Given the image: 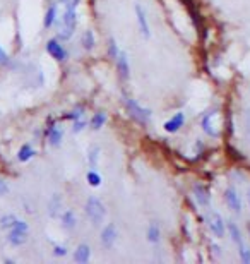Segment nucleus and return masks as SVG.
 I'll return each instance as SVG.
<instances>
[{
	"mask_svg": "<svg viewBox=\"0 0 250 264\" xmlns=\"http://www.w3.org/2000/svg\"><path fill=\"white\" fill-rule=\"evenodd\" d=\"M57 17H58V6L57 4H52L48 9H47V12H45V19H43V26L45 28H52L53 24L57 22Z\"/></svg>",
	"mask_w": 250,
	"mask_h": 264,
	"instance_id": "f3484780",
	"label": "nucleus"
},
{
	"mask_svg": "<svg viewBox=\"0 0 250 264\" xmlns=\"http://www.w3.org/2000/svg\"><path fill=\"white\" fill-rule=\"evenodd\" d=\"M33 156H34L33 146H31V144H24L19 149V153H17V160H19V162H22V163H26V162H29Z\"/></svg>",
	"mask_w": 250,
	"mask_h": 264,
	"instance_id": "5701e85b",
	"label": "nucleus"
},
{
	"mask_svg": "<svg viewBox=\"0 0 250 264\" xmlns=\"http://www.w3.org/2000/svg\"><path fill=\"white\" fill-rule=\"evenodd\" d=\"M118 53H120V48H118V43L115 38H110L108 40V55H110V59L115 62Z\"/></svg>",
	"mask_w": 250,
	"mask_h": 264,
	"instance_id": "a878e982",
	"label": "nucleus"
},
{
	"mask_svg": "<svg viewBox=\"0 0 250 264\" xmlns=\"http://www.w3.org/2000/svg\"><path fill=\"white\" fill-rule=\"evenodd\" d=\"M26 239H28V232H21V230H9V235H7V240L9 244H12L14 247H19L26 242Z\"/></svg>",
	"mask_w": 250,
	"mask_h": 264,
	"instance_id": "2eb2a0df",
	"label": "nucleus"
},
{
	"mask_svg": "<svg viewBox=\"0 0 250 264\" xmlns=\"http://www.w3.org/2000/svg\"><path fill=\"white\" fill-rule=\"evenodd\" d=\"M7 62H9V55L6 53V50H4V48L0 47V65H2V64H7Z\"/></svg>",
	"mask_w": 250,
	"mask_h": 264,
	"instance_id": "473e14b6",
	"label": "nucleus"
},
{
	"mask_svg": "<svg viewBox=\"0 0 250 264\" xmlns=\"http://www.w3.org/2000/svg\"><path fill=\"white\" fill-rule=\"evenodd\" d=\"M7 194H9V185H7V182L0 178V196H7Z\"/></svg>",
	"mask_w": 250,
	"mask_h": 264,
	"instance_id": "2f4dec72",
	"label": "nucleus"
},
{
	"mask_svg": "<svg viewBox=\"0 0 250 264\" xmlns=\"http://www.w3.org/2000/svg\"><path fill=\"white\" fill-rule=\"evenodd\" d=\"M47 52L50 53V57L55 59L57 62H65L67 60V50L63 48V45L58 42V40H48Z\"/></svg>",
	"mask_w": 250,
	"mask_h": 264,
	"instance_id": "0eeeda50",
	"label": "nucleus"
},
{
	"mask_svg": "<svg viewBox=\"0 0 250 264\" xmlns=\"http://www.w3.org/2000/svg\"><path fill=\"white\" fill-rule=\"evenodd\" d=\"M248 234H250V223H248Z\"/></svg>",
	"mask_w": 250,
	"mask_h": 264,
	"instance_id": "f704fd0d",
	"label": "nucleus"
},
{
	"mask_svg": "<svg viewBox=\"0 0 250 264\" xmlns=\"http://www.w3.org/2000/svg\"><path fill=\"white\" fill-rule=\"evenodd\" d=\"M184 124H185V114L184 111H176L173 117L166 120L165 125H163V129H165L166 132H170V134H175V132H178L182 127H184Z\"/></svg>",
	"mask_w": 250,
	"mask_h": 264,
	"instance_id": "1a4fd4ad",
	"label": "nucleus"
},
{
	"mask_svg": "<svg viewBox=\"0 0 250 264\" xmlns=\"http://www.w3.org/2000/svg\"><path fill=\"white\" fill-rule=\"evenodd\" d=\"M98 160H99V147L93 146L88 151V163H89V167L91 168H96L98 167Z\"/></svg>",
	"mask_w": 250,
	"mask_h": 264,
	"instance_id": "393cba45",
	"label": "nucleus"
},
{
	"mask_svg": "<svg viewBox=\"0 0 250 264\" xmlns=\"http://www.w3.org/2000/svg\"><path fill=\"white\" fill-rule=\"evenodd\" d=\"M115 65H117V70H118V76H120L124 81H127L130 76V65H129V55L120 50V53H118L117 60H115Z\"/></svg>",
	"mask_w": 250,
	"mask_h": 264,
	"instance_id": "9b49d317",
	"label": "nucleus"
},
{
	"mask_svg": "<svg viewBox=\"0 0 250 264\" xmlns=\"http://www.w3.org/2000/svg\"><path fill=\"white\" fill-rule=\"evenodd\" d=\"M84 117V106H77V108H74L70 111V114H67L65 115V119H69V120H77V119H83Z\"/></svg>",
	"mask_w": 250,
	"mask_h": 264,
	"instance_id": "c756f323",
	"label": "nucleus"
},
{
	"mask_svg": "<svg viewBox=\"0 0 250 264\" xmlns=\"http://www.w3.org/2000/svg\"><path fill=\"white\" fill-rule=\"evenodd\" d=\"M146 237H148V240L151 244H158L161 240V230H160V227H158L156 223H151V225L148 227Z\"/></svg>",
	"mask_w": 250,
	"mask_h": 264,
	"instance_id": "4be33fe9",
	"label": "nucleus"
},
{
	"mask_svg": "<svg viewBox=\"0 0 250 264\" xmlns=\"http://www.w3.org/2000/svg\"><path fill=\"white\" fill-rule=\"evenodd\" d=\"M91 259V249L89 245L86 244H81L77 245V249L74 250V261L79 262V264H86Z\"/></svg>",
	"mask_w": 250,
	"mask_h": 264,
	"instance_id": "4468645a",
	"label": "nucleus"
},
{
	"mask_svg": "<svg viewBox=\"0 0 250 264\" xmlns=\"http://www.w3.org/2000/svg\"><path fill=\"white\" fill-rule=\"evenodd\" d=\"M86 127H88V120H86L84 117L83 119H77V120L72 122V132H74V134L83 132Z\"/></svg>",
	"mask_w": 250,
	"mask_h": 264,
	"instance_id": "cd10ccee",
	"label": "nucleus"
},
{
	"mask_svg": "<svg viewBox=\"0 0 250 264\" xmlns=\"http://www.w3.org/2000/svg\"><path fill=\"white\" fill-rule=\"evenodd\" d=\"M115 240H117V228H115V225L108 223V225L103 227L101 235H99V242H101L103 247L110 249L115 245Z\"/></svg>",
	"mask_w": 250,
	"mask_h": 264,
	"instance_id": "6e6552de",
	"label": "nucleus"
},
{
	"mask_svg": "<svg viewBox=\"0 0 250 264\" xmlns=\"http://www.w3.org/2000/svg\"><path fill=\"white\" fill-rule=\"evenodd\" d=\"M47 139H48L50 146H53V147L60 146V142L63 139V129L60 127V125H57V124L50 125L48 131H47Z\"/></svg>",
	"mask_w": 250,
	"mask_h": 264,
	"instance_id": "f8f14e48",
	"label": "nucleus"
},
{
	"mask_svg": "<svg viewBox=\"0 0 250 264\" xmlns=\"http://www.w3.org/2000/svg\"><path fill=\"white\" fill-rule=\"evenodd\" d=\"M60 221H62V227L65 230H74L76 225H77V218H76V213L72 209H65L62 214H60Z\"/></svg>",
	"mask_w": 250,
	"mask_h": 264,
	"instance_id": "dca6fc26",
	"label": "nucleus"
},
{
	"mask_svg": "<svg viewBox=\"0 0 250 264\" xmlns=\"http://www.w3.org/2000/svg\"><path fill=\"white\" fill-rule=\"evenodd\" d=\"M192 192H194V199L197 201L199 206L207 208V206L211 204V194H209L207 187H204L202 183H195L192 187Z\"/></svg>",
	"mask_w": 250,
	"mask_h": 264,
	"instance_id": "9d476101",
	"label": "nucleus"
},
{
	"mask_svg": "<svg viewBox=\"0 0 250 264\" xmlns=\"http://www.w3.org/2000/svg\"><path fill=\"white\" fill-rule=\"evenodd\" d=\"M238 247H240L238 252H240V259H242V262L250 264V247H248L247 244H243V242L240 244Z\"/></svg>",
	"mask_w": 250,
	"mask_h": 264,
	"instance_id": "c85d7f7f",
	"label": "nucleus"
},
{
	"mask_svg": "<svg viewBox=\"0 0 250 264\" xmlns=\"http://www.w3.org/2000/svg\"><path fill=\"white\" fill-rule=\"evenodd\" d=\"M122 103H124L127 114L132 117L135 122L142 124V125H148L149 122H151V110L144 108V106H140L137 101L132 100V98L129 96H124V100H122Z\"/></svg>",
	"mask_w": 250,
	"mask_h": 264,
	"instance_id": "7ed1b4c3",
	"label": "nucleus"
},
{
	"mask_svg": "<svg viewBox=\"0 0 250 264\" xmlns=\"http://www.w3.org/2000/svg\"><path fill=\"white\" fill-rule=\"evenodd\" d=\"M207 228L211 230V234L218 237V239H223L226 234V223L221 218V214L218 213H209L207 214Z\"/></svg>",
	"mask_w": 250,
	"mask_h": 264,
	"instance_id": "20e7f679",
	"label": "nucleus"
},
{
	"mask_svg": "<svg viewBox=\"0 0 250 264\" xmlns=\"http://www.w3.org/2000/svg\"><path fill=\"white\" fill-rule=\"evenodd\" d=\"M60 209H62V198L58 194H55L48 203V214L52 218H57L60 216Z\"/></svg>",
	"mask_w": 250,
	"mask_h": 264,
	"instance_id": "6ab92c4d",
	"label": "nucleus"
},
{
	"mask_svg": "<svg viewBox=\"0 0 250 264\" xmlns=\"http://www.w3.org/2000/svg\"><path fill=\"white\" fill-rule=\"evenodd\" d=\"M216 111H207L206 115H202L201 119V125H202V131L207 134V136H212V137H218V131L212 124V119H215Z\"/></svg>",
	"mask_w": 250,
	"mask_h": 264,
	"instance_id": "ddd939ff",
	"label": "nucleus"
},
{
	"mask_svg": "<svg viewBox=\"0 0 250 264\" xmlns=\"http://www.w3.org/2000/svg\"><path fill=\"white\" fill-rule=\"evenodd\" d=\"M247 201H248V206H250V189L247 191Z\"/></svg>",
	"mask_w": 250,
	"mask_h": 264,
	"instance_id": "72a5a7b5",
	"label": "nucleus"
},
{
	"mask_svg": "<svg viewBox=\"0 0 250 264\" xmlns=\"http://www.w3.org/2000/svg\"><path fill=\"white\" fill-rule=\"evenodd\" d=\"M106 120H108V117H106V114H104V111H96V114L91 117L89 125H91V129H93V131H99L101 127H104Z\"/></svg>",
	"mask_w": 250,
	"mask_h": 264,
	"instance_id": "412c9836",
	"label": "nucleus"
},
{
	"mask_svg": "<svg viewBox=\"0 0 250 264\" xmlns=\"http://www.w3.org/2000/svg\"><path fill=\"white\" fill-rule=\"evenodd\" d=\"M84 213L88 216V220L93 223L94 227H99L106 218V209H104V204L98 198H89L84 204Z\"/></svg>",
	"mask_w": 250,
	"mask_h": 264,
	"instance_id": "f03ea898",
	"label": "nucleus"
},
{
	"mask_svg": "<svg viewBox=\"0 0 250 264\" xmlns=\"http://www.w3.org/2000/svg\"><path fill=\"white\" fill-rule=\"evenodd\" d=\"M63 6H65V11H63L62 16V28L60 33H58V38L65 42L74 34L77 28V6H79V0H63Z\"/></svg>",
	"mask_w": 250,
	"mask_h": 264,
	"instance_id": "f257e3e1",
	"label": "nucleus"
},
{
	"mask_svg": "<svg viewBox=\"0 0 250 264\" xmlns=\"http://www.w3.org/2000/svg\"><path fill=\"white\" fill-rule=\"evenodd\" d=\"M53 254L58 257H63V256H67V247L65 245H53Z\"/></svg>",
	"mask_w": 250,
	"mask_h": 264,
	"instance_id": "7c9ffc66",
	"label": "nucleus"
},
{
	"mask_svg": "<svg viewBox=\"0 0 250 264\" xmlns=\"http://www.w3.org/2000/svg\"><path fill=\"white\" fill-rule=\"evenodd\" d=\"M223 199H225L226 206H228V208L233 213H236V214L242 213V199H240L238 192H236L233 187H230V189L225 191V194H223Z\"/></svg>",
	"mask_w": 250,
	"mask_h": 264,
	"instance_id": "423d86ee",
	"label": "nucleus"
},
{
	"mask_svg": "<svg viewBox=\"0 0 250 264\" xmlns=\"http://www.w3.org/2000/svg\"><path fill=\"white\" fill-rule=\"evenodd\" d=\"M134 12H135V19H137V26H139L140 34H142L144 38H149V36H151V26H149L146 11H144L140 4H135Z\"/></svg>",
	"mask_w": 250,
	"mask_h": 264,
	"instance_id": "39448f33",
	"label": "nucleus"
},
{
	"mask_svg": "<svg viewBox=\"0 0 250 264\" xmlns=\"http://www.w3.org/2000/svg\"><path fill=\"white\" fill-rule=\"evenodd\" d=\"M86 180H88V183L91 187H99L101 185V175L96 172L94 168H91L88 173H86Z\"/></svg>",
	"mask_w": 250,
	"mask_h": 264,
	"instance_id": "b1692460",
	"label": "nucleus"
},
{
	"mask_svg": "<svg viewBox=\"0 0 250 264\" xmlns=\"http://www.w3.org/2000/svg\"><path fill=\"white\" fill-rule=\"evenodd\" d=\"M96 45V38H94V33L91 29H86L83 34H81V47L84 48L86 52H91Z\"/></svg>",
	"mask_w": 250,
	"mask_h": 264,
	"instance_id": "a211bd4d",
	"label": "nucleus"
},
{
	"mask_svg": "<svg viewBox=\"0 0 250 264\" xmlns=\"http://www.w3.org/2000/svg\"><path fill=\"white\" fill-rule=\"evenodd\" d=\"M17 218L14 214H6V216L0 218V228H4V230H11L12 225L16 223Z\"/></svg>",
	"mask_w": 250,
	"mask_h": 264,
	"instance_id": "bb28decb",
	"label": "nucleus"
},
{
	"mask_svg": "<svg viewBox=\"0 0 250 264\" xmlns=\"http://www.w3.org/2000/svg\"><path fill=\"white\" fill-rule=\"evenodd\" d=\"M226 232H228V235H230V239L233 240V242L236 245H240L243 242V237H242V232H240V228L235 225L233 221H228L226 223Z\"/></svg>",
	"mask_w": 250,
	"mask_h": 264,
	"instance_id": "aec40b11",
	"label": "nucleus"
}]
</instances>
